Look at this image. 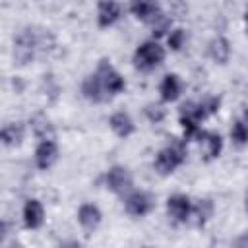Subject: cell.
Instances as JSON below:
<instances>
[{
	"label": "cell",
	"mask_w": 248,
	"mask_h": 248,
	"mask_svg": "<svg viewBox=\"0 0 248 248\" xmlns=\"http://www.w3.org/2000/svg\"><path fill=\"white\" fill-rule=\"evenodd\" d=\"M184 161H186V143H184L182 140L172 138V141L157 153L153 165H155L157 172H161V174H170V172H174Z\"/></svg>",
	"instance_id": "obj_1"
},
{
	"label": "cell",
	"mask_w": 248,
	"mask_h": 248,
	"mask_svg": "<svg viewBox=\"0 0 248 248\" xmlns=\"http://www.w3.org/2000/svg\"><path fill=\"white\" fill-rule=\"evenodd\" d=\"M163 60H165V48L157 41H145L134 52V66L141 72H149L157 68Z\"/></svg>",
	"instance_id": "obj_2"
},
{
	"label": "cell",
	"mask_w": 248,
	"mask_h": 248,
	"mask_svg": "<svg viewBox=\"0 0 248 248\" xmlns=\"http://www.w3.org/2000/svg\"><path fill=\"white\" fill-rule=\"evenodd\" d=\"M97 74H99V78H101V83H103V87H105V91L112 97V95H118V93H122L124 91V87H126V81H124V78L110 66V62L107 60V58H103V60H99V66H97V70H95Z\"/></svg>",
	"instance_id": "obj_3"
},
{
	"label": "cell",
	"mask_w": 248,
	"mask_h": 248,
	"mask_svg": "<svg viewBox=\"0 0 248 248\" xmlns=\"http://www.w3.org/2000/svg\"><path fill=\"white\" fill-rule=\"evenodd\" d=\"M155 202H153V196L147 194V192H141V190H136L132 194L126 196L124 200V209L134 215V217H143L147 215L151 209H153Z\"/></svg>",
	"instance_id": "obj_4"
},
{
	"label": "cell",
	"mask_w": 248,
	"mask_h": 248,
	"mask_svg": "<svg viewBox=\"0 0 248 248\" xmlns=\"http://www.w3.org/2000/svg\"><path fill=\"white\" fill-rule=\"evenodd\" d=\"M192 205L194 203L186 194H174V196H169L167 200V213L174 223H186L190 221Z\"/></svg>",
	"instance_id": "obj_5"
},
{
	"label": "cell",
	"mask_w": 248,
	"mask_h": 248,
	"mask_svg": "<svg viewBox=\"0 0 248 248\" xmlns=\"http://www.w3.org/2000/svg\"><path fill=\"white\" fill-rule=\"evenodd\" d=\"M105 182H107V188L114 194H126L130 188H132V174L128 172L126 167H110L108 172L105 174Z\"/></svg>",
	"instance_id": "obj_6"
},
{
	"label": "cell",
	"mask_w": 248,
	"mask_h": 248,
	"mask_svg": "<svg viewBox=\"0 0 248 248\" xmlns=\"http://www.w3.org/2000/svg\"><path fill=\"white\" fill-rule=\"evenodd\" d=\"M58 159V145L54 143V140H41L37 149H35V165L41 170L50 169Z\"/></svg>",
	"instance_id": "obj_7"
},
{
	"label": "cell",
	"mask_w": 248,
	"mask_h": 248,
	"mask_svg": "<svg viewBox=\"0 0 248 248\" xmlns=\"http://www.w3.org/2000/svg\"><path fill=\"white\" fill-rule=\"evenodd\" d=\"M81 93H83V97H85L87 101H93V103H105V101L110 99V95L105 91V87H103L101 78H99L97 72H95V74H89V76L83 79V83H81Z\"/></svg>",
	"instance_id": "obj_8"
},
{
	"label": "cell",
	"mask_w": 248,
	"mask_h": 248,
	"mask_svg": "<svg viewBox=\"0 0 248 248\" xmlns=\"http://www.w3.org/2000/svg\"><path fill=\"white\" fill-rule=\"evenodd\" d=\"M196 140L200 141L202 155H203L205 161H211V159L219 157V153L223 149V138L217 132H203V130H200Z\"/></svg>",
	"instance_id": "obj_9"
},
{
	"label": "cell",
	"mask_w": 248,
	"mask_h": 248,
	"mask_svg": "<svg viewBox=\"0 0 248 248\" xmlns=\"http://www.w3.org/2000/svg\"><path fill=\"white\" fill-rule=\"evenodd\" d=\"M45 221V209H43V203L35 198L27 200L25 205H23V223L27 229H39Z\"/></svg>",
	"instance_id": "obj_10"
},
{
	"label": "cell",
	"mask_w": 248,
	"mask_h": 248,
	"mask_svg": "<svg viewBox=\"0 0 248 248\" xmlns=\"http://www.w3.org/2000/svg\"><path fill=\"white\" fill-rule=\"evenodd\" d=\"M120 17V4L116 0H101L97 8V23L99 27H108Z\"/></svg>",
	"instance_id": "obj_11"
},
{
	"label": "cell",
	"mask_w": 248,
	"mask_h": 248,
	"mask_svg": "<svg viewBox=\"0 0 248 248\" xmlns=\"http://www.w3.org/2000/svg\"><path fill=\"white\" fill-rule=\"evenodd\" d=\"M130 12L138 19L149 21L161 12V6H159V0H130Z\"/></svg>",
	"instance_id": "obj_12"
},
{
	"label": "cell",
	"mask_w": 248,
	"mask_h": 248,
	"mask_svg": "<svg viewBox=\"0 0 248 248\" xmlns=\"http://www.w3.org/2000/svg\"><path fill=\"white\" fill-rule=\"evenodd\" d=\"M180 89H182V83H180V78L176 74H167L163 79H161V85H159V93H161V99L165 103H172L178 99L180 95Z\"/></svg>",
	"instance_id": "obj_13"
},
{
	"label": "cell",
	"mask_w": 248,
	"mask_h": 248,
	"mask_svg": "<svg viewBox=\"0 0 248 248\" xmlns=\"http://www.w3.org/2000/svg\"><path fill=\"white\" fill-rule=\"evenodd\" d=\"M101 217L103 215H101L99 207L93 205V203H83L78 209V221L85 231H95L99 227V223H101Z\"/></svg>",
	"instance_id": "obj_14"
},
{
	"label": "cell",
	"mask_w": 248,
	"mask_h": 248,
	"mask_svg": "<svg viewBox=\"0 0 248 248\" xmlns=\"http://www.w3.org/2000/svg\"><path fill=\"white\" fill-rule=\"evenodd\" d=\"M108 124H110L112 132H114L118 138H128V136H130V134H134V130H136L134 120H132V118H130V114H128V112H124V110L114 112V114L110 116Z\"/></svg>",
	"instance_id": "obj_15"
},
{
	"label": "cell",
	"mask_w": 248,
	"mask_h": 248,
	"mask_svg": "<svg viewBox=\"0 0 248 248\" xmlns=\"http://www.w3.org/2000/svg\"><path fill=\"white\" fill-rule=\"evenodd\" d=\"M29 126L33 130V134L39 138V140H54V128L50 124V120L43 114V112H37L29 118Z\"/></svg>",
	"instance_id": "obj_16"
},
{
	"label": "cell",
	"mask_w": 248,
	"mask_h": 248,
	"mask_svg": "<svg viewBox=\"0 0 248 248\" xmlns=\"http://www.w3.org/2000/svg\"><path fill=\"white\" fill-rule=\"evenodd\" d=\"M209 56L213 62L217 64H227L229 58H231V43L225 39V37H215L211 43H209V48H207Z\"/></svg>",
	"instance_id": "obj_17"
},
{
	"label": "cell",
	"mask_w": 248,
	"mask_h": 248,
	"mask_svg": "<svg viewBox=\"0 0 248 248\" xmlns=\"http://www.w3.org/2000/svg\"><path fill=\"white\" fill-rule=\"evenodd\" d=\"M213 202L211 200H198L194 205H192V213H190V219L196 227H202L209 221V217L213 215Z\"/></svg>",
	"instance_id": "obj_18"
},
{
	"label": "cell",
	"mask_w": 248,
	"mask_h": 248,
	"mask_svg": "<svg viewBox=\"0 0 248 248\" xmlns=\"http://www.w3.org/2000/svg\"><path fill=\"white\" fill-rule=\"evenodd\" d=\"M23 140V124L21 122H10L2 128V143L6 147L19 145Z\"/></svg>",
	"instance_id": "obj_19"
},
{
	"label": "cell",
	"mask_w": 248,
	"mask_h": 248,
	"mask_svg": "<svg viewBox=\"0 0 248 248\" xmlns=\"http://www.w3.org/2000/svg\"><path fill=\"white\" fill-rule=\"evenodd\" d=\"M149 27H151V33H153V37H163V35H167V31L170 29V25H172V19L167 16V14H163V12H159L155 17H151L149 21Z\"/></svg>",
	"instance_id": "obj_20"
},
{
	"label": "cell",
	"mask_w": 248,
	"mask_h": 248,
	"mask_svg": "<svg viewBox=\"0 0 248 248\" xmlns=\"http://www.w3.org/2000/svg\"><path fill=\"white\" fill-rule=\"evenodd\" d=\"M231 140L236 145H246L248 143V122L246 120H236L231 128Z\"/></svg>",
	"instance_id": "obj_21"
},
{
	"label": "cell",
	"mask_w": 248,
	"mask_h": 248,
	"mask_svg": "<svg viewBox=\"0 0 248 248\" xmlns=\"http://www.w3.org/2000/svg\"><path fill=\"white\" fill-rule=\"evenodd\" d=\"M145 116H147V120L149 122H153V124H159V122H163V118L167 116V110H165V107L163 105H159V103H149L147 107H145Z\"/></svg>",
	"instance_id": "obj_22"
},
{
	"label": "cell",
	"mask_w": 248,
	"mask_h": 248,
	"mask_svg": "<svg viewBox=\"0 0 248 248\" xmlns=\"http://www.w3.org/2000/svg\"><path fill=\"white\" fill-rule=\"evenodd\" d=\"M184 41H186L184 29H174V31H170V35H169V39H167L170 50H180V48L184 46Z\"/></svg>",
	"instance_id": "obj_23"
},
{
	"label": "cell",
	"mask_w": 248,
	"mask_h": 248,
	"mask_svg": "<svg viewBox=\"0 0 248 248\" xmlns=\"http://www.w3.org/2000/svg\"><path fill=\"white\" fill-rule=\"evenodd\" d=\"M200 107H202V112L205 114V118L209 114H215L221 107V99L219 97H205L203 101H200Z\"/></svg>",
	"instance_id": "obj_24"
},
{
	"label": "cell",
	"mask_w": 248,
	"mask_h": 248,
	"mask_svg": "<svg viewBox=\"0 0 248 248\" xmlns=\"http://www.w3.org/2000/svg\"><path fill=\"white\" fill-rule=\"evenodd\" d=\"M234 246H240V248H244V246H248V232H244V234H240L236 240H234Z\"/></svg>",
	"instance_id": "obj_25"
},
{
	"label": "cell",
	"mask_w": 248,
	"mask_h": 248,
	"mask_svg": "<svg viewBox=\"0 0 248 248\" xmlns=\"http://www.w3.org/2000/svg\"><path fill=\"white\" fill-rule=\"evenodd\" d=\"M244 21H246V33H248V12L244 14Z\"/></svg>",
	"instance_id": "obj_26"
},
{
	"label": "cell",
	"mask_w": 248,
	"mask_h": 248,
	"mask_svg": "<svg viewBox=\"0 0 248 248\" xmlns=\"http://www.w3.org/2000/svg\"><path fill=\"white\" fill-rule=\"evenodd\" d=\"M244 207H246V211H248V198H246V203H244Z\"/></svg>",
	"instance_id": "obj_27"
}]
</instances>
